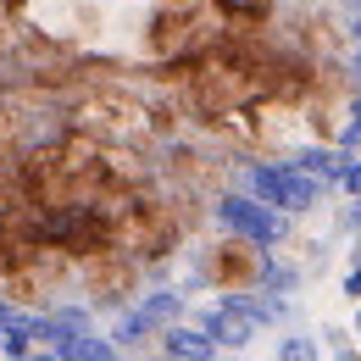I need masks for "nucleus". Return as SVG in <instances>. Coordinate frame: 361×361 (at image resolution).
I'll return each instance as SVG.
<instances>
[{
    "instance_id": "13",
    "label": "nucleus",
    "mask_w": 361,
    "mask_h": 361,
    "mask_svg": "<svg viewBox=\"0 0 361 361\" xmlns=\"http://www.w3.org/2000/svg\"><path fill=\"white\" fill-rule=\"evenodd\" d=\"M278 356H283V361H300V356H317V345H306V339H283Z\"/></svg>"
},
{
    "instance_id": "15",
    "label": "nucleus",
    "mask_w": 361,
    "mask_h": 361,
    "mask_svg": "<svg viewBox=\"0 0 361 361\" xmlns=\"http://www.w3.org/2000/svg\"><path fill=\"white\" fill-rule=\"evenodd\" d=\"M11 312H17V306H11V300H6V295H0V328H6V322H11Z\"/></svg>"
},
{
    "instance_id": "9",
    "label": "nucleus",
    "mask_w": 361,
    "mask_h": 361,
    "mask_svg": "<svg viewBox=\"0 0 361 361\" xmlns=\"http://www.w3.org/2000/svg\"><path fill=\"white\" fill-rule=\"evenodd\" d=\"M345 156H350V150H300V156H295V167H306L317 183H339Z\"/></svg>"
},
{
    "instance_id": "17",
    "label": "nucleus",
    "mask_w": 361,
    "mask_h": 361,
    "mask_svg": "<svg viewBox=\"0 0 361 361\" xmlns=\"http://www.w3.org/2000/svg\"><path fill=\"white\" fill-rule=\"evenodd\" d=\"M356 328H361V312H356Z\"/></svg>"
},
{
    "instance_id": "7",
    "label": "nucleus",
    "mask_w": 361,
    "mask_h": 361,
    "mask_svg": "<svg viewBox=\"0 0 361 361\" xmlns=\"http://www.w3.org/2000/svg\"><path fill=\"white\" fill-rule=\"evenodd\" d=\"M200 328L212 334V345H217V350H245V345H250V334H256V322L239 312L228 295L217 300V306H206V312H200Z\"/></svg>"
},
{
    "instance_id": "1",
    "label": "nucleus",
    "mask_w": 361,
    "mask_h": 361,
    "mask_svg": "<svg viewBox=\"0 0 361 361\" xmlns=\"http://www.w3.org/2000/svg\"><path fill=\"white\" fill-rule=\"evenodd\" d=\"M245 183H250L256 200H267L272 212H306L317 200V189H322V183H317L306 167H295V161H256V167L245 173Z\"/></svg>"
},
{
    "instance_id": "6",
    "label": "nucleus",
    "mask_w": 361,
    "mask_h": 361,
    "mask_svg": "<svg viewBox=\"0 0 361 361\" xmlns=\"http://www.w3.org/2000/svg\"><path fill=\"white\" fill-rule=\"evenodd\" d=\"M262 267H267V250L233 233L223 250L212 256V267H206V272H212L217 289H256V283H262Z\"/></svg>"
},
{
    "instance_id": "2",
    "label": "nucleus",
    "mask_w": 361,
    "mask_h": 361,
    "mask_svg": "<svg viewBox=\"0 0 361 361\" xmlns=\"http://www.w3.org/2000/svg\"><path fill=\"white\" fill-rule=\"evenodd\" d=\"M84 267V289H90V306H128L139 289V256H128L123 245L111 250H94L78 262Z\"/></svg>"
},
{
    "instance_id": "12",
    "label": "nucleus",
    "mask_w": 361,
    "mask_h": 361,
    "mask_svg": "<svg viewBox=\"0 0 361 361\" xmlns=\"http://www.w3.org/2000/svg\"><path fill=\"white\" fill-rule=\"evenodd\" d=\"M339 189H345V195H361V161L345 156V167H339Z\"/></svg>"
},
{
    "instance_id": "18",
    "label": "nucleus",
    "mask_w": 361,
    "mask_h": 361,
    "mask_svg": "<svg viewBox=\"0 0 361 361\" xmlns=\"http://www.w3.org/2000/svg\"><path fill=\"white\" fill-rule=\"evenodd\" d=\"M356 6H361V0H356Z\"/></svg>"
},
{
    "instance_id": "3",
    "label": "nucleus",
    "mask_w": 361,
    "mask_h": 361,
    "mask_svg": "<svg viewBox=\"0 0 361 361\" xmlns=\"http://www.w3.org/2000/svg\"><path fill=\"white\" fill-rule=\"evenodd\" d=\"M217 223L228 233H239V239H250V245H262V250L283 239V212H272L256 195H223L217 200Z\"/></svg>"
},
{
    "instance_id": "10",
    "label": "nucleus",
    "mask_w": 361,
    "mask_h": 361,
    "mask_svg": "<svg viewBox=\"0 0 361 361\" xmlns=\"http://www.w3.org/2000/svg\"><path fill=\"white\" fill-rule=\"evenodd\" d=\"M17 145H23L17 117H11V111H0V167H6V161H17Z\"/></svg>"
},
{
    "instance_id": "14",
    "label": "nucleus",
    "mask_w": 361,
    "mask_h": 361,
    "mask_svg": "<svg viewBox=\"0 0 361 361\" xmlns=\"http://www.w3.org/2000/svg\"><path fill=\"white\" fill-rule=\"evenodd\" d=\"M345 295H350V300H361V262H356V272L345 278Z\"/></svg>"
},
{
    "instance_id": "8",
    "label": "nucleus",
    "mask_w": 361,
    "mask_h": 361,
    "mask_svg": "<svg viewBox=\"0 0 361 361\" xmlns=\"http://www.w3.org/2000/svg\"><path fill=\"white\" fill-rule=\"evenodd\" d=\"M161 356H173V361H212L217 356V345H212V334L195 322V328H178V322H167L161 334Z\"/></svg>"
},
{
    "instance_id": "16",
    "label": "nucleus",
    "mask_w": 361,
    "mask_h": 361,
    "mask_svg": "<svg viewBox=\"0 0 361 361\" xmlns=\"http://www.w3.org/2000/svg\"><path fill=\"white\" fill-rule=\"evenodd\" d=\"M356 73H361V39H356Z\"/></svg>"
},
{
    "instance_id": "4",
    "label": "nucleus",
    "mask_w": 361,
    "mask_h": 361,
    "mask_svg": "<svg viewBox=\"0 0 361 361\" xmlns=\"http://www.w3.org/2000/svg\"><path fill=\"white\" fill-rule=\"evenodd\" d=\"M178 312H183V295H173V289H156V295H139L134 300V312L117 322V350H134L139 339H150V334H161L167 322H178Z\"/></svg>"
},
{
    "instance_id": "5",
    "label": "nucleus",
    "mask_w": 361,
    "mask_h": 361,
    "mask_svg": "<svg viewBox=\"0 0 361 361\" xmlns=\"http://www.w3.org/2000/svg\"><path fill=\"white\" fill-rule=\"evenodd\" d=\"M195 6H161L156 17H150V28H145V45L150 56H161V61H178V56H195Z\"/></svg>"
},
{
    "instance_id": "11",
    "label": "nucleus",
    "mask_w": 361,
    "mask_h": 361,
    "mask_svg": "<svg viewBox=\"0 0 361 361\" xmlns=\"http://www.w3.org/2000/svg\"><path fill=\"white\" fill-rule=\"evenodd\" d=\"M339 150H361V94L350 100V123L339 128Z\"/></svg>"
}]
</instances>
